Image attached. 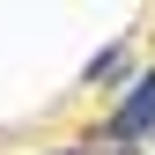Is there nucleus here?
<instances>
[{
  "mask_svg": "<svg viewBox=\"0 0 155 155\" xmlns=\"http://www.w3.org/2000/svg\"><path fill=\"white\" fill-rule=\"evenodd\" d=\"M140 133H155V74H140V81H133V96L118 104V118H111V140H140Z\"/></svg>",
  "mask_w": 155,
  "mask_h": 155,
  "instance_id": "nucleus-1",
  "label": "nucleus"
}]
</instances>
